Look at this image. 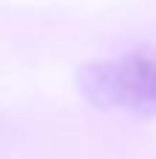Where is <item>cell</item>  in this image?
<instances>
[{"label":"cell","mask_w":156,"mask_h":159,"mask_svg":"<svg viewBox=\"0 0 156 159\" xmlns=\"http://www.w3.org/2000/svg\"><path fill=\"white\" fill-rule=\"evenodd\" d=\"M77 89L103 112L156 118V53L133 50L115 59L86 62L77 71Z\"/></svg>","instance_id":"cell-1"}]
</instances>
